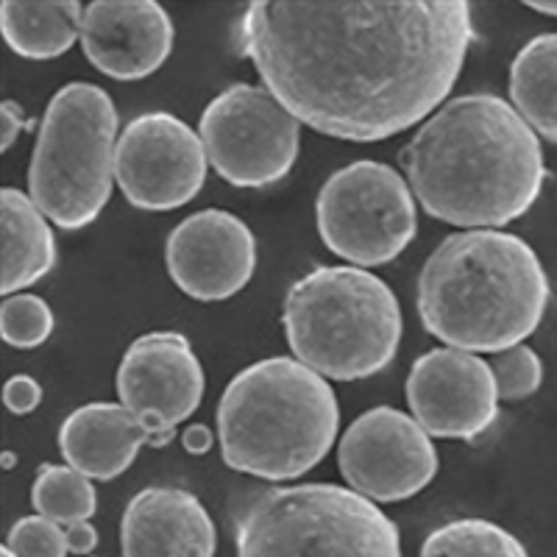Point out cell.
<instances>
[{
	"mask_svg": "<svg viewBox=\"0 0 557 557\" xmlns=\"http://www.w3.org/2000/svg\"><path fill=\"white\" fill-rule=\"evenodd\" d=\"M207 165L203 143L190 123L171 112H148L121 132L114 182L132 207L171 212L201 193Z\"/></svg>",
	"mask_w": 557,
	"mask_h": 557,
	"instance_id": "30bf717a",
	"label": "cell"
},
{
	"mask_svg": "<svg viewBox=\"0 0 557 557\" xmlns=\"http://www.w3.org/2000/svg\"><path fill=\"white\" fill-rule=\"evenodd\" d=\"M337 469L360 496L396 505L435 480L437 451L416 418L396 407H374L355 418L341 437Z\"/></svg>",
	"mask_w": 557,
	"mask_h": 557,
	"instance_id": "8fae6325",
	"label": "cell"
},
{
	"mask_svg": "<svg viewBox=\"0 0 557 557\" xmlns=\"http://www.w3.org/2000/svg\"><path fill=\"white\" fill-rule=\"evenodd\" d=\"M510 101L532 132L557 146V32L532 37L516 53Z\"/></svg>",
	"mask_w": 557,
	"mask_h": 557,
	"instance_id": "ffe728a7",
	"label": "cell"
},
{
	"mask_svg": "<svg viewBox=\"0 0 557 557\" xmlns=\"http://www.w3.org/2000/svg\"><path fill=\"white\" fill-rule=\"evenodd\" d=\"M32 505L37 516L57 521V524H82L98 510L96 485L70 466H39L32 485Z\"/></svg>",
	"mask_w": 557,
	"mask_h": 557,
	"instance_id": "44dd1931",
	"label": "cell"
},
{
	"mask_svg": "<svg viewBox=\"0 0 557 557\" xmlns=\"http://www.w3.org/2000/svg\"><path fill=\"white\" fill-rule=\"evenodd\" d=\"M418 557H530L513 532L487 519H457L426 535Z\"/></svg>",
	"mask_w": 557,
	"mask_h": 557,
	"instance_id": "7402d4cb",
	"label": "cell"
},
{
	"mask_svg": "<svg viewBox=\"0 0 557 557\" xmlns=\"http://www.w3.org/2000/svg\"><path fill=\"white\" fill-rule=\"evenodd\" d=\"M401 165L426 215L469 232L524 218L546 182L541 137L491 92L444 103L407 143Z\"/></svg>",
	"mask_w": 557,
	"mask_h": 557,
	"instance_id": "7a4b0ae2",
	"label": "cell"
},
{
	"mask_svg": "<svg viewBox=\"0 0 557 557\" xmlns=\"http://www.w3.org/2000/svg\"><path fill=\"white\" fill-rule=\"evenodd\" d=\"M235 39L305 126L380 143L446 101L474 20L466 0H257Z\"/></svg>",
	"mask_w": 557,
	"mask_h": 557,
	"instance_id": "6da1fadb",
	"label": "cell"
},
{
	"mask_svg": "<svg viewBox=\"0 0 557 557\" xmlns=\"http://www.w3.org/2000/svg\"><path fill=\"white\" fill-rule=\"evenodd\" d=\"M212 444H215V435L212 430L203 424H190L182 432V446L190 455H209L212 451Z\"/></svg>",
	"mask_w": 557,
	"mask_h": 557,
	"instance_id": "83f0119b",
	"label": "cell"
},
{
	"mask_svg": "<svg viewBox=\"0 0 557 557\" xmlns=\"http://www.w3.org/2000/svg\"><path fill=\"white\" fill-rule=\"evenodd\" d=\"M282 323L293 357L337 382L385 371L405 332L396 293L355 265H323L293 282Z\"/></svg>",
	"mask_w": 557,
	"mask_h": 557,
	"instance_id": "5b68a950",
	"label": "cell"
},
{
	"mask_svg": "<svg viewBox=\"0 0 557 557\" xmlns=\"http://www.w3.org/2000/svg\"><path fill=\"white\" fill-rule=\"evenodd\" d=\"M57 315L45 298L32 293L3 298L0 307V335L12 348H37L53 335Z\"/></svg>",
	"mask_w": 557,
	"mask_h": 557,
	"instance_id": "603a6c76",
	"label": "cell"
},
{
	"mask_svg": "<svg viewBox=\"0 0 557 557\" xmlns=\"http://www.w3.org/2000/svg\"><path fill=\"white\" fill-rule=\"evenodd\" d=\"M114 387L121 405L148 430L153 449H162L201 405L203 368L182 332H148L126 348Z\"/></svg>",
	"mask_w": 557,
	"mask_h": 557,
	"instance_id": "7c38bea8",
	"label": "cell"
},
{
	"mask_svg": "<svg viewBox=\"0 0 557 557\" xmlns=\"http://www.w3.org/2000/svg\"><path fill=\"white\" fill-rule=\"evenodd\" d=\"M0 557H14V555H12V549H9V546H3V549H0Z\"/></svg>",
	"mask_w": 557,
	"mask_h": 557,
	"instance_id": "4dcf8cb0",
	"label": "cell"
},
{
	"mask_svg": "<svg viewBox=\"0 0 557 557\" xmlns=\"http://www.w3.org/2000/svg\"><path fill=\"white\" fill-rule=\"evenodd\" d=\"M173 20L157 0H92L84 9L82 48L98 73L139 82L173 51Z\"/></svg>",
	"mask_w": 557,
	"mask_h": 557,
	"instance_id": "9a60e30c",
	"label": "cell"
},
{
	"mask_svg": "<svg viewBox=\"0 0 557 557\" xmlns=\"http://www.w3.org/2000/svg\"><path fill=\"white\" fill-rule=\"evenodd\" d=\"M502 401L530 399L544 382V362L530 346L507 348L491 362Z\"/></svg>",
	"mask_w": 557,
	"mask_h": 557,
	"instance_id": "cb8c5ba5",
	"label": "cell"
},
{
	"mask_svg": "<svg viewBox=\"0 0 557 557\" xmlns=\"http://www.w3.org/2000/svg\"><path fill=\"white\" fill-rule=\"evenodd\" d=\"M198 137L209 165L240 190L278 184L301 151V121L268 87L235 84L201 112Z\"/></svg>",
	"mask_w": 557,
	"mask_h": 557,
	"instance_id": "9c48e42d",
	"label": "cell"
},
{
	"mask_svg": "<svg viewBox=\"0 0 557 557\" xmlns=\"http://www.w3.org/2000/svg\"><path fill=\"white\" fill-rule=\"evenodd\" d=\"M151 435L123 405L92 401L70 412L59 426V451L87 480L112 482L132 469Z\"/></svg>",
	"mask_w": 557,
	"mask_h": 557,
	"instance_id": "e0dca14e",
	"label": "cell"
},
{
	"mask_svg": "<svg viewBox=\"0 0 557 557\" xmlns=\"http://www.w3.org/2000/svg\"><path fill=\"white\" fill-rule=\"evenodd\" d=\"M165 265L184 296L203 305L226 301L253 278L257 237L226 209H201L168 235Z\"/></svg>",
	"mask_w": 557,
	"mask_h": 557,
	"instance_id": "5bb4252c",
	"label": "cell"
},
{
	"mask_svg": "<svg viewBox=\"0 0 557 557\" xmlns=\"http://www.w3.org/2000/svg\"><path fill=\"white\" fill-rule=\"evenodd\" d=\"M215 546L212 516L184 487H143L123 510V557H215Z\"/></svg>",
	"mask_w": 557,
	"mask_h": 557,
	"instance_id": "2e32d148",
	"label": "cell"
},
{
	"mask_svg": "<svg viewBox=\"0 0 557 557\" xmlns=\"http://www.w3.org/2000/svg\"><path fill=\"white\" fill-rule=\"evenodd\" d=\"M341 410L332 385L296 357L246 366L218 401V441L232 471L268 482L310 474L335 446Z\"/></svg>",
	"mask_w": 557,
	"mask_h": 557,
	"instance_id": "277c9868",
	"label": "cell"
},
{
	"mask_svg": "<svg viewBox=\"0 0 557 557\" xmlns=\"http://www.w3.org/2000/svg\"><path fill=\"white\" fill-rule=\"evenodd\" d=\"M0 293L3 298L37 285L57 265V237L48 218L23 190H0Z\"/></svg>",
	"mask_w": 557,
	"mask_h": 557,
	"instance_id": "ac0fdd59",
	"label": "cell"
},
{
	"mask_svg": "<svg viewBox=\"0 0 557 557\" xmlns=\"http://www.w3.org/2000/svg\"><path fill=\"white\" fill-rule=\"evenodd\" d=\"M7 546L14 557H67V530L45 516H23L9 530Z\"/></svg>",
	"mask_w": 557,
	"mask_h": 557,
	"instance_id": "d4e9b609",
	"label": "cell"
},
{
	"mask_svg": "<svg viewBox=\"0 0 557 557\" xmlns=\"http://www.w3.org/2000/svg\"><path fill=\"white\" fill-rule=\"evenodd\" d=\"M117 109L107 89L64 84L45 107L28 165V198L64 232L96 223L112 198Z\"/></svg>",
	"mask_w": 557,
	"mask_h": 557,
	"instance_id": "8992f818",
	"label": "cell"
},
{
	"mask_svg": "<svg viewBox=\"0 0 557 557\" xmlns=\"http://www.w3.org/2000/svg\"><path fill=\"white\" fill-rule=\"evenodd\" d=\"M67 546L73 555H89L98 546V530L89 521L67 527Z\"/></svg>",
	"mask_w": 557,
	"mask_h": 557,
	"instance_id": "4316f807",
	"label": "cell"
},
{
	"mask_svg": "<svg viewBox=\"0 0 557 557\" xmlns=\"http://www.w3.org/2000/svg\"><path fill=\"white\" fill-rule=\"evenodd\" d=\"M318 237L355 268L387 265L418 232L410 184L385 162L357 159L323 182L315 201Z\"/></svg>",
	"mask_w": 557,
	"mask_h": 557,
	"instance_id": "ba28073f",
	"label": "cell"
},
{
	"mask_svg": "<svg viewBox=\"0 0 557 557\" xmlns=\"http://www.w3.org/2000/svg\"><path fill=\"white\" fill-rule=\"evenodd\" d=\"M527 7L541 14H549V17H557V0H527Z\"/></svg>",
	"mask_w": 557,
	"mask_h": 557,
	"instance_id": "f546056e",
	"label": "cell"
},
{
	"mask_svg": "<svg viewBox=\"0 0 557 557\" xmlns=\"http://www.w3.org/2000/svg\"><path fill=\"white\" fill-rule=\"evenodd\" d=\"M418 318L446 346L502 355L524 346L549 307V276L539 253L502 228L455 232L418 273Z\"/></svg>",
	"mask_w": 557,
	"mask_h": 557,
	"instance_id": "3957f363",
	"label": "cell"
},
{
	"mask_svg": "<svg viewBox=\"0 0 557 557\" xmlns=\"http://www.w3.org/2000/svg\"><path fill=\"white\" fill-rule=\"evenodd\" d=\"M237 557H401L399 527L335 482L268 487L235 513Z\"/></svg>",
	"mask_w": 557,
	"mask_h": 557,
	"instance_id": "52a82bcc",
	"label": "cell"
},
{
	"mask_svg": "<svg viewBox=\"0 0 557 557\" xmlns=\"http://www.w3.org/2000/svg\"><path fill=\"white\" fill-rule=\"evenodd\" d=\"M39 401H42V387L32 376L17 374L3 385V405L14 416H28V412L37 410Z\"/></svg>",
	"mask_w": 557,
	"mask_h": 557,
	"instance_id": "484cf974",
	"label": "cell"
},
{
	"mask_svg": "<svg viewBox=\"0 0 557 557\" xmlns=\"http://www.w3.org/2000/svg\"><path fill=\"white\" fill-rule=\"evenodd\" d=\"M407 405L430 437L474 441L499 416L491 362L457 348H432L407 374Z\"/></svg>",
	"mask_w": 557,
	"mask_h": 557,
	"instance_id": "4fadbf2b",
	"label": "cell"
},
{
	"mask_svg": "<svg viewBox=\"0 0 557 557\" xmlns=\"http://www.w3.org/2000/svg\"><path fill=\"white\" fill-rule=\"evenodd\" d=\"M26 126V117L14 101H3V151L17 139L20 128Z\"/></svg>",
	"mask_w": 557,
	"mask_h": 557,
	"instance_id": "f1b7e54d",
	"label": "cell"
},
{
	"mask_svg": "<svg viewBox=\"0 0 557 557\" xmlns=\"http://www.w3.org/2000/svg\"><path fill=\"white\" fill-rule=\"evenodd\" d=\"M78 0H3L0 34L17 57L45 62L67 53L82 39Z\"/></svg>",
	"mask_w": 557,
	"mask_h": 557,
	"instance_id": "d6986e66",
	"label": "cell"
}]
</instances>
